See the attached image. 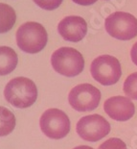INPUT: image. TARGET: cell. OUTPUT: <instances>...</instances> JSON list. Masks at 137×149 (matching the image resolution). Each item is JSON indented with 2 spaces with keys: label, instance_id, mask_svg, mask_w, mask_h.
Segmentation results:
<instances>
[{
  "label": "cell",
  "instance_id": "cell-2",
  "mask_svg": "<svg viewBox=\"0 0 137 149\" xmlns=\"http://www.w3.org/2000/svg\"><path fill=\"white\" fill-rule=\"evenodd\" d=\"M17 46L22 51L35 54L41 51L47 43V32L37 22H26L22 24L15 35Z\"/></svg>",
  "mask_w": 137,
  "mask_h": 149
},
{
  "label": "cell",
  "instance_id": "cell-4",
  "mask_svg": "<svg viewBox=\"0 0 137 149\" xmlns=\"http://www.w3.org/2000/svg\"><path fill=\"white\" fill-rule=\"evenodd\" d=\"M90 72L94 80L103 86H112L120 80L122 75L120 62L115 57L102 55L93 60Z\"/></svg>",
  "mask_w": 137,
  "mask_h": 149
},
{
  "label": "cell",
  "instance_id": "cell-3",
  "mask_svg": "<svg viewBox=\"0 0 137 149\" xmlns=\"http://www.w3.org/2000/svg\"><path fill=\"white\" fill-rule=\"evenodd\" d=\"M51 65L58 73L66 77H75L84 68V57L72 47H62L51 57Z\"/></svg>",
  "mask_w": 137,
  "mask_h": 149
},
{
  "label": "cell",
  "instance_id": "cell-19",
  "mask_svg": "<svg viewBox=\"0 0 137 149\" xmlns=\"http://www.w3.org/2000/svg\"><path fill=\"white\" fill-rule=\"evenodd\" d=\"M74 149H94V148H92L90 146H87V145H81V146L75 147Z\"/></svg>",
  "mask_w": 137,
  "mask_h": 149
},
{
  "label": "cell",
  "instance_id": "cell-7",
  "mask_svg": "<svg viewBox=\"0 0 137 149\" xmlns=\"http://www.w3.org/2000/svg\"><path fill=\"white\" fill-rule=\"evenodd\" d=\"M101 91L90 84H81L70 91L68 95L69 104L78 112H89L99 106Z\"/></svg>",
  "mask_w": 137,
  "mask_h": 149
},
{
  "label": "cell",
  "instance_id": "cell-13",
  "mask_svg": "<svg viewBox=\"0 0 137 149\" xmlns=\"http://www.w3.org/2000/svg\"><path fill=\"white\" fill-rule=\"evenodd\" d=\"M15 126V117L11 111L0 107V137L9 135Z\"/></svg>",
  "mask_w": 137,
  "mask_h": 149
},
{
  "label": "cell",
  "instance_id": "cell-18",
  "mask_svg": "<svg viewBox=\"0 0 137 149\" xmlns=\"http://www.w3.org/2000/svg\"><path fill=\"white\" fill-rule=\"evenodd\" d=\"M72 1L78 5L89 6V5H92V4H94V3H96L98 0H72Z\"/></svg>",
  "mask_w": 137,
  "mask_h": 149
},
{
  "label": "cell",
  "instance_id": "cell-14",
  "mask_svg": "<svg viewBox=\"0 0 137 149\" xmlns=\"http://www.w3.org/2000/svg\"><path fill=\"white\" fill-rule=\"evenodd\" d=\"M123 90L129 98L137 100V72L127 76L124 82Z\"/></svg>",
  "mask_w": 137,
  "mask_h": 149
},
{
  "label": "cell",
  "instance_id": "cell-8",
  "mask_svg": "<svg viewBox=\"0 0 137 149\" xmlns=\"http://www.w3.org/2000/svg\"><path fill=\"white\" fill-rule=\"evenodd\" d=\"M76 131L82 139L94 142L109 134L110 124L100 115L85 116L78 121Z\"/></svg>",
  "mask_w": 137,
  "mask_h": 149
},
{
  "label": "cell",
  "instance_id": "cell-12",
  "mask_svg": "<svg viewBox=\"0 0 137 149\" xmlns=\"http://www.w3.org/2000/svg\"><path fill=\"white\" fill-rule=\"evenodd\" d=\"M17 15L11 6L0 3V34L10 31L14 26Z\"/></svg>",
  "mask_w": 137,
  "mask_h": 149
},
{
  "label": "cell",
  "instance_id": "cell-5",
  "mask_svg": "<svg viewBox=\"0 0 137 149\" xmlns=\"http://www.w3.org/2000/svg\"><path fill=\"white\" fill-rule=\"evenodd\" d=\"M107 34L120 40H129L137 36V18L131 14L115 12L106 18Z\"/></svg>",
  "mask_w": 137,
  "mask_h": 149
},
{
  "label": "cell",
  "instance_id": "cell-16",
  "mask_svg": "<svg viewBox=\"0 0 137 149\" xmlns=\"http://www.w3.org/2000/svg\"><path fill=\"white\" fill-rule=\"evenodd\" d=\"M34 2L43 10L52 11L60 7L62 0H34Z\"/></svg>",
  "mask_w": 137,
  "mask_h": 149
},
{
  "label": "cell",
  "instance_id": "cell-10",
  "mask_svg": "<svg viewBox=\"0 0 137 149\" xmlns=\"http://www.w3.org/2000/svg\"><path fill=\"white\" fill-rule=\"evenodd\" d=\"M104 110L107 115L117 121H127L134 116L135 107L129 97L113 96L104 101Z\"/></svg>",
  "mask_w": 137,
  "mask_h": 149
},
{
  "label": "cell",
  "instance_id": "cell-17",
  "mask_svg": "<svg viewBox=\"0 0 137 149\" xmlns=\"http://www.w3.org/2000/svg\"><path fill=\"white\" fill-rule=\"evenodd\" d=\"M130 57L132 62L137 65V42L132 45V48L130 50Z\"/></svg>",
  "mask_w": 137,
  "mask_h": 149
},
{
  "label": "cell",
  "instance_id": "cell-15",
  "mask_svg": "<svg viewBox=\"0 0 137 149\" xmlns=\"http://www.w3.org/2000/svg\"><path fill=\"white\" fill-rule=\"evenodd\" d=\"M98 149H127V145L122 139L111 138L103 142Z\"/></svg>",
  "mask_w": 137,
  "mask_h": 149
},
{
  "label": "cell",
  "instance_id": "cell-11",
  "mask_svg": "<svg viewBox=\"0 0 137 149\" xmlns=\"http://www.w3.org/2000/svg\"><path fill=\"white\" fill-rule=\"evenodd\" d=\"M17 65V55L8 46H0V75H7Z\"/></svg>",
  "mask_w": 137,
  "mask_h": 149
},
{
  "label": "cell",
  "instance_id": "cell-1",
  "mask_svg": "<svg viewBox=\"0 0 137 149\" xmlns=\"http://www.w3.org/2000/svg\"><path fill=\"white\" fill-rule=\"evenodd\" d=\"M4 96L8 103L15 108L25 109L36 102L37 97V86L25 77L14 78L6 85Z\"/></svg>",
  "mask_w": 137,
  "mask_h": 149
},
{
  "label": "cell",
  "instance_id": "cell-9",
  "mask_svg": "<svg viewBox=\"0 0 137 149\" xmlns=\"http://www.w3.org/2000/svg\"><path fill=\"white\" fill-rule=\"evenodd\" d=\"M58 32L62 39L67 42H81L87 33L86 21L78 15L66 17L60 21Z\"/></svg>",
  "mask_w": 137,
  "mask_h": 149
},
{
  "label": "cell",
  "instance_id": "cell-6",
  "mask_svg": "<svg viewBox=\"0 0 137 149\" xmlns=\"http://www.w3.org/2000/svg\"><path fill=\"white\" fill-rule=\"evenodd\" d=\"M39 125L43 134L53 139H63L70 131L69 117L59 109L46 110L40 117Z\"/></svg>",
  "mask_w": 137,
  "mask_h": 149
}]
</instances>
